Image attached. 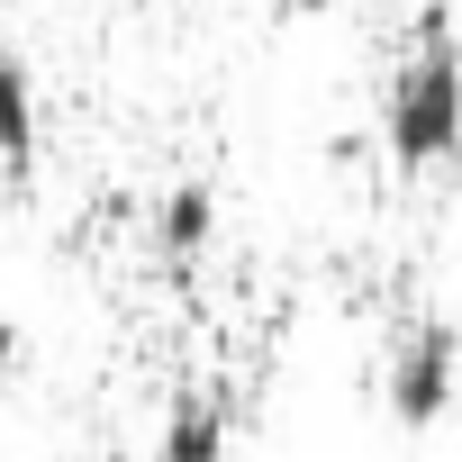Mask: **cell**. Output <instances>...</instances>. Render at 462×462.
<instances>
[{"instance_id":"obj_1","label":"cell","mask_w":462,"mask_h":462,"mask_svg":"<svg viewBox=\"0 0 462 462\" xmlns=\"http://www.w3.org/2000/svg\"><path fill=\"white\" fill-rule=\"evenodd\" d=\"M381 154L399 172H453L462 163V46H453L444 10L426 19V37L381 82Z\"/></svg>"},{"instance_id":"obj_2","label":"cell","mask_w":462,"mask_h":462,"mask_svg":"<svg viewBox=\"0 0 462 462\" xmlns=\"http://www.w3.org/2000/svg\"><path fill=\"white\" fill-rule=\"evenodd\" d=\"M381 408H390L408 435H426V426H444V417L462 408V336H453L444 318L399 327V345H390V363H381Z\"/></svg>"},{"instance_id":"obj_3","label":"cell","mask_w":462,"mask_h":462,"mask_svg":"<svg viewBox=\"0 0 462 462\" xmlns=\"http://www.w3.org/2000/svg\"><path fill=\"white\" fill-rule=\"evenodd\" d=\"M226 444H236V417H226V399L181 390V399L163 408V435H154L145 462H226Z\"/></svg>"},{"instance_id":"obj_4","label":"cell","mask_w":462,"mask_h":462,"mask_svg":"<svg viewBox=\"0 0 462 462\" xmlns=\"http://www.w3.org/2000/svg\"><path fill=\"white\" fill-rule=\"evenodd\" d=\"M208 245H217V190L208 181H172L154 199V254L163 263H199Z\"/></svg>"},{"instance_id":"obj_5","label":"cell","mask_w":462,"mask_h":462,"mask_svg":"<svg viewBox=\"0 0 462 462\" xmlns=\"http://www.w3.org/2000/svg\"><path fill=\"white\" fill-rule=\"evenodd\" d=\"M37 163V82L19 55H0V181H19Z\"/></svg>"},{"instance_id":"obj_6","label":"cell","mask_w":462,"mask_h":462,"mask_svg":"<svg viewBox=\"0 0 462 462\" xmlns=\"http://www.w3.org/2000/svg\"><path fill=\"white\" fill-rule=\"evenodd\" d=\"M263 10H282V19H318V10H336V0H263Z\"/></svg>"},{"instance_id":"obj_7","label":"cell","mask_w":462,"mask_h":462,"mask_svg":"<svg viewBox=\"0 0 462 462\" xmlns=\"http://www.w3.org/2000/svg\"><path fill=\"white\" fill-rule=\"evenodd\" d=\"M10 363H19V327H10V318H0V372H10Z\"/></svg>"},{"instance_id":"obj_8","label":"cell","mask_w":462,"mask_h":462,"mask_svg":"<svg viewBox=\"0 0 462 462\" xmlns=\"http://www.w3.org/2000/svg\"><path fill=\"white\" fill-rule=\"evenodd\" d=\"M100 462H136V453H100Z\"/></svg>"}]
</instances>
